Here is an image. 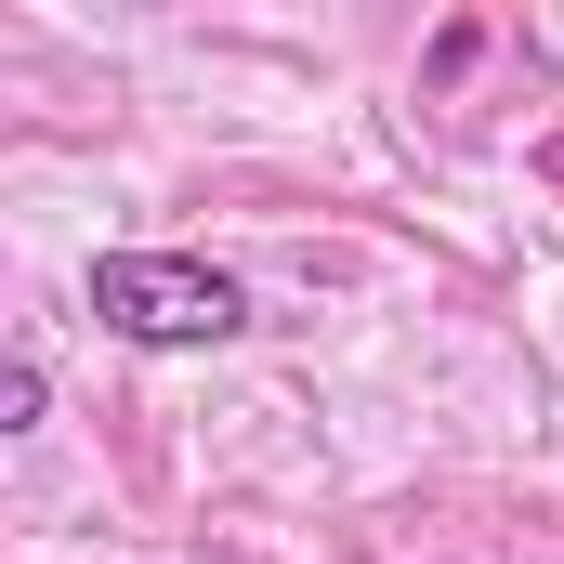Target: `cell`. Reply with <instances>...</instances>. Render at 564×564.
Wrapping results in <instances>:
<instances>
[{
  "mask_svg": "<svg viewBox=\"0 0 564 564\" xmlns=\"http://www.w3.org/2000/svg\"><path fill=\"white\" fill-rule=\"evenodd\" d=\"M93 315L144 341V355H184V341H237L250 328V289L224 263H184V250H106L93 263Z\"/></svg>",
  "mask_w": 564,
  "mask_h": 564,
  "instance_id": "cell-1",
  "label": "cell"
},
{
  "mask_svg": "<svg viewBox=\"0 0 564 564\" xmlns=\"http://www.w3.org/2000/svg\"><path fill=\"white\" fill-rule=\"evenodd\" d=\"M40 394H53V381H40V355H13V368H0V433L40 421Z\"/></svg>",
  "mask_w": 564,
  "mask_h": 564,
  "instance_id": "cell-2",
  "label": "cell"
}]
</instances>
